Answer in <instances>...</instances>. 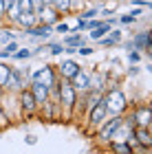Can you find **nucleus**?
I'll list each match as a JSON object with an SVG mask.
<instances>
[{"label":"nucleus","instance_id":"nucleus-1","mask_svg":"<svg viewBox=\"0 0 152 154\" xmlns=\"http://www.w3.org/2000/svg\"><path fill=\"white\" fill-rule=\"evenodd\" d=\"M101 99L108 108V115H126L130 110V101H128L126 93H123L119 86H108L104 90Z\"/></svg>","mask_w":152,"mask_h":154},{"label":"nucleus","instance_id":"nucleus-2","mask_svg":"<svg viewBox=\"0 0 152 154\" xmlns=\"http://www.w3.org/2000/svg\"><path fill=\"white\" fill-rule=\"evenodd\" d=\"M55 99H57L60 106H62V119H73L75 103H77V90L71 86V82L62 79L60 90H57V95H55Z\"/></svg>","mask_w":152,"mask_h":154},{"label":"nucleus","instance_id":"nucleus-3","mask_svg":"<svg viewBox=\"0 0 152 154\" xmlns=\"http://www.w3.org/2000/svg\"><path fill=\"white\" fill-rule=\"evenodd\" d=\"M29 77H31V68H20V66H13V71L9 75V82H7L5 90L9 93H20L22 88H29Z\"/></svg>","mask_w":152,"mask_h":154},{"label":"nucleus","instance_id":"nucleus-4","mask_svg":"<svg viewBox=\"0 0 152 154\" xmlns=\"http://www.w3.org/2000/svg\"><path fill=\"white\" fill-rule=\"evenodd\" d=\"M18 108H20V117L22 119H33L38 115V101L29 88H22L18 93Z\"/></svg>","mask_w":152,"mask_h":154},{"label":"nucleus","instance_id":"nucleus-5","mask_svg":"<svg viewBox=\"0 0 152 154\" xmlns=\"http://www.w3.org/2000/svg\"><path fill=\"white\" fill-rule=\"evenodd\" d=\"M108 117H110V115H108L106 103H104V99H99V101H95L93 106L88 108V112H86V123L91 125V130H97Z\"/></svg>","mask_w":152,"mask_h":154},{"label":"nucleus","instance_id":"nucleus-6","mask_svg":"<svg viewBox=\"0 0 152 154\" xmlns=\"http://www.w3.org/2000/svg\"><path fill=\"white\" fill-rule=\"evenodd\" d=\"M121 121H123V115H110L106 121H104L99 128L95 130L97 139H99L101 143H106V145H108V143H110V137H113V132L121 125Z\"/></svg>","mask_w":152,"mask_h":154},{"label":"nucleus","instance_id":"nucleus-7","mask_svg":"<svg viewBox=\"0 0 152 154\" xmlns=\"http://www.w3.org/2000/svg\"><path fill=\"white\" fill-rule=\"evenodd\" d=\"M57 68H55L53 64H44V66H40L36 68V71H31V77H29V82H42L46 84V86H53L55 82H57Z\"/></svg>","mask_w":152,"mask_h":154},{"label":"nucleus","instance_id":"nucleus-8","mask_svg":"<svg viewBox=\"0 0 152 154\" xmlns=\"http://www.w3.org/2000/svg\"><path fill=\"white\" fill-rule=\"evenodd\" d=\"M130 112H132L137 125H146V128L152 125V110H150L148 103H135Z\"/></svg>","mask_w":152,"mask_h":154},{"label":"nucleus","instance_id":"nucleus-9","mask_svg":"<svg viewBox=\"0 0 152 154\" xmlns=\"http://www.w3.org/2000/svg\"><path fill=\"white\" fill-rule=\"evenodd\" d=\"M130 42H132V48H137L139 53H148L152 48V29L135 33V35L130 38Z\"/></svg>","mask_w":152,"mask_h":154},{"label":"nucleus","instance_id":"nucleus-10","mask_svg":"<svg viewBox=\"0 0 152 154\" xmlns=\"http://www.w3.org/2000/svg\"><path fill=\"white\" fill-rule=\"evenodd\" d=\"M132 134H135V139H137V148H143L148 154H150V148H152V130L150 128H146V125H135L132 128ZM135 148V150H137Z\"/></svg>","mask_w":152,"mask_h":154},{"label":"nucleus","instance_id":"nucleus-11","mask_svg":"<svg viewBox=\"0 0 152 154\" xmlns=\"http://www.w3.org/2000/svg\"><path fill=\"white\" fill-rule=\"evenodd\" d=\"M62 18H64V16H62L53 5H44L42 9L38 11V22H42V24H51L53 26L55 22H60Z\"/></svg>","mask_w":152,"mask_h":154},{"label":"nucleus","instance_id":"nucleus-12","mask_svg":"<svg viewBox=\"0 0 152 154\" xmlns=\"http://www.w3.org/2000/svg\"><path fill=\"white\" fill-rule=\"evenodd\" d=\"M22 35H29L33 40H49L53 35V26L51 24H42V22H38L36 26H31V29H26V31H20Z\"/></svg>","mask_w":152,"mask_h":154},{"label":"nucleus","instance_id":"nucleus-13","mask_svg":"<svg viewBox=\"0 0 152 154\" xmlns=\"http://www.w3.org/2000/svg\"><path fill=\"white\" fill-rule=\"evenodd\" d=\"M55 68H57V75L62 77V79L68 82V79H71V77L82 68V64H79V62H75V60H71V57H66V60H62V64L55 66Z\"/></svg>","mask_w":152,"mask_h":154},{"label":"nucleus","instance_id":"nucleus-14","mask_svg":"<svg viewBox=\"0 0 152 154\" xmlns=\"http://www.w3.org/2000/svg\"><path fill=\"white\" fill-rule=\"evenodd\" d=\"M36 24H38V13L36 11H20V16L16 20V24H13V29L26 31V29H31V26H36Z\"/></svg>","mask_w":152,"mask_h":154},{"label":"nucleus","instance_id":"nucleus-15","mask_svg":"<svg viewBox=\"0 0 152 154\" xmlns=\"http://www.w3.org/2000/svg\"><path fill=\"white\" fill-rule=\"evenodd\" d=\"M88 88H93V90H99V93H104V90L108 88V73L97 71V66H95V71L91 73V79H88Z\"/></svg>","mask_w":152,"mask_h":154},{"label":"nucleus","instance_id":"nucleus-16","mask_svg":"<svg viewBox=\"0 0 152 154\" xmlns=\"http://www.w3.org/2000/svg\"><path fill=\"white\" fill-rule=\"evenodd\" d=\"M29 90L33 93V97H36L38 106H40V103H44L51 97V88L46 86V84H42V82H29Z\"/></svg>","mask_w":152,"mask_h":154},{"label":"nucleus","instance_id":"nucleus-17","mask_svg":"<svg viewBox=\"0 0 152 154\" xmlns=\"http://www.w3.org/2000/svg\"><path fill=\"white\" fill-rule=\"evenodd\" d=\"M88 79H91V73L84 71V66H82V68H79V71L75 73L68 82H71V86L77 90V93H84V90H88Z\"/></svg>","mask_w":152,"mask_h":154},{"label":"nucleus","instance_id":"nucleus-18","mask_svg":"<svg viewBox=\"0 0 152 154\" xmlns=\"http://www.w3.org/2000/svg\"><path fill=\"white\" fill-rule=\"evenodd\" d=\"M130 134H132V125H128L126 121H121V125L113 132V137H110V143H119V141H128Z\"/></svg>","mask_w":152,"mask_h":154},{"label":"nucleus","instance_id":"nucleus-19","mask_svg":"<svg viewBox=\"0 0 152 154\" xmlns=\"http://www.w3.org/2000/svg\"><path fill=\"white\" fill-rule=\"evenodd\" d=\"M110 29H113V24H110V22H108V20H106V18H104V20H101V22H99L97 26H95V29H91V31H88V40H93V42H97L99 38H104V35H106V33H108Z\"/></svg>","mask_w":152,"mask_h":154},{"label":"nucleus","instance_id":"nucleus-20","mask_svg":"<svg viewBox=\"0 0 152 154\" xmlns=\"http://www.w3.org/2000/svg\"><path fill=\"white\" fill-rule=\"evenodd\" d=\"M11 71H13V64H7L5 60H0V90H5L7 82H9Z\"/></svg>","mask_w":152,"mask_h":154},{"label":"nucleus","instance_id":"nucleus-21","mask_svg":"<svg viewBox=\"0 0 152 154\" xmlns=\"http://www.w3.org/2000/svg\"><path fill=\"white\" fill-rule=\"evenodd\" d=\"M108 150L115 152V154H135L132 145L128 141H119V143H108Z\"/></svg>","mask_w":152,"mask_h":154},{"label":"nucleus","instance_id":"nucleus-22","mask_svg":"<svg viewBox=\"0 0 152 154\" xmlns=\"http://www.w3.org/2000/svg\"><path fill=\"white\" fill-rule=\"evenodd\" d=\"M31 57H33V51H31L29 46H24V48L18 46V51L11 55V60H16V62H26V60H31Z\"/></svg>","mask_w":152,"mask_h":154},{"label":"nucleus","instance_id":"nucleus-23","mask_svg":"<svg viewBox=\"0 0 152 154\" xmlns=\"http://www.w3.org/2000/svg\"><path fill=\"white\" fill-rule=\"evenodd\" d=\"M99 16V7L93 5L91 9H82L79 13H75V18H82V20H91V18H97Z\"/></svg>","mask_w":152,"mask_h":154},{"label":"nucleus","instance_id":"nucleus-24","mask_svg":"<svg viewBox=\"0 0 152 154\" xmlns=\"http://www.w3.org/2000/svg\"><path fill=\"white\" fill-rule=\"evenodd\" d=\"M51 5L62 13V16H68V13H71V0H53Z\"/></svg>","mask_w":152,"mask_h":154},{"label":"nucleus","instance_id":"nucleus-25","mask_svg":"<svg viewBox=\"0 0 152 154\" xmlns=\"http://www.w3.org/2000/svg\"><path fill=\"white\" fill-rule=\"evenodd\" d=\"M44 48L51 55H62V53H64V44H62V42H46Z\"/></svg>","mask_w":152,"mask_h":154},{"label":"nucleus","instance_id":"nucleus-26","mask_svg":"<svg viewBox=\"0 0 152 154\" xmlns=\"http://www.w3.org/2000/svg\"><path fill=\"white\" fill-rule=\"evenodd\" d=\"M117 9H119V2H117V0H110L106 7H99V16H110V13H115Z\"/></svg>","mask_w":152,"mask_h":154},{"label":"nucleus","instance_id":"nucleus-27","mask_svg":"<svg viewBox=\"0 0 152 154\" xmlns=\"http://www.w3.org/2000/svg\"><path fill=\"white\" fill-rule=\"evenodd\" d=\"M126 60L130 62V64H139V62H141V53L137 51V48H128V53H126Z\"/></svg>","mask_w":152,"mask_h":154},{"label":"nucleus","instance_id":"nucleus-28","mask_svg":"<svg viewBox=\"0 0 152 154\" xmlns=\"http://www.w3.org/2000/svg\"><path fill=\"white\" fill-rule=\"evenodd\" d=\"M106 35H108L110 40H113L115 44H119V42L123 40V31H121V29H115V26H113V29H110V31L106 33Z\"/></svg>","mask_w":152,"mask_h":154},{"label":"nucleus","instance_id":"nucleus-29","mask_svg":"<svg viewBox=\"0 0 152 154\" xmlns=\"http://www.w3.org/2000/svg\"><path fill=\"white\" fill-rule=\"evenodd\" d=\"M137 20H139V18H137L132 11H128V13H123V16H119V22H121V24H135Z\"/></svg>","mask_w":152,"mask_h":154},{"label":"nucleus","instance_id":"nucleus-30","mask_svg":"<svg viewBox=\"0 0 152 154\" xmlns=\"http://www.w3.org/2000/svg\"><path fill=\"white\" fill-rule=\"evenodd\" d=\"M68 31H71V26H68L66 22H62V20L53 24V33H68Z\"/></svg>","mask_w":152,"mask_h":154},{"label":"nucleus","instance_id":"nucleus-31","mask_svg":"<svg viewBox=\"0 0 152 154\" xmlns=\"http://www.w3.org/2000/svg\"><path fill=\"white\" fill-rule=\"evenodd\" d=\"M77 53L82 55V57H88V55H93V53H95V48H93V46H88V44H82V46H77Z\"/></svg>","mask_w":152,"mask_h":154},{"label":"nucleus","instance_id":"nucleus-32","mask_svg":"<svg viewBox=\"0 0 152 154\" xmlns=\"http://www.w3.org/2000/svg\"><path fill=\"white\" fill-rule=\"evenodd\" d=\"M97 44H99L101 48H113V46H117V44H115V42L110 40L108 35H104V38H99V40H97Z\"/></svg>","mask_w":152,"mask_h":154},{"label":"nucleus","instance_id":"nucleus-33","mask_svg":"<svg viewBox=\"0 0 152 154\" xmlns=\"http://www.w3.org/2000/svg\"><path fill=\"white\" fill-rule=\"evenodd\" d=\"M18 7H20V11H33L31 0H18Z\"/></svg>","mask_w":152,"mask_h":154},{"label":"nucleus","instance_id":"nucleus-34","mask_svg":"<svg viewBox=\"0 0 152 154\" xmlns=\"http://www.w3.org/2000/svg\"><path fill=\"white\" fill-rule=\"evenodd\" d=\"M5 48H7V51H9V53L13 55V53H16V51H18V42H16V40H11V42H7V44H5Z\"/></svg>","mask_w":152,"mask_h":154},{"label":"nucleus","instance_id":"nucleus-35","mask_svg":"<svg viewBox=\"0 0 152 154\" xmlns=\"http://www.w3.org/2000/svg\"><path fill=\"white\" fill-rule=\"evenodd\" d=\"M139 73H141V66H139V64H130V66H128V75H130V77H132V75H139Z\"/></svg>","mask_w":152,"mask_h":154},{"label":"nucleus","instance_id":"nucleus-36","mask_svg":"<svg viewBox=\"0 0 152 154\" xmlns=\"http://www.w3.org/2000/svg\"><path fill=\"white\" fill-rule=\"evenodd\" d=\"M46 2H44V0H31V7H33V11H40V9H42V7H44Z\"/></svg>","mask_w":152,"mask_h":154},{"label":"nucleus","instance_id":"nucleus-37","mask_svg":"<svg viewBox=\"0 0 152 154\" xmlns=\"http://www.w3.org/2000/svg\"><path fill=\"white\" fill-rule=\"evenodd\" d=\"M24 141L29 143V145H36V143H38V137H36V134H26V137H24Z\"/></svg>","mask_w":152,"mask_h":154},{"label":"nucleus","instance_id":"nucleus-38","mask_svg":"<svg viewBox=\"0 0 152 154\" xmlns=\"http://www.w3.org/2000/svg\"><path fill=\"white\" fill-rule=\"evenodd\" d=\"M13 2H16V0H2V5H5V11H7V9H9V7H11Z\"/></svg>","mask_w":152,"mask_h":154},{"label":"nucleus","instance_id":"nucleus-39","mask_svg":"<svg viewBox=\"0 0 152 154\" xmlns=\"http://www.w3.org/2000/svg\"><path fill=\"white\" fill-rule=\"evenodd\" d=\"M0 20H5V5H2V0H0Z\"/></svg>","mask_w":152,"mask_h":154},{"label":"nucleus","instance_id":"nucleus-40","mask_svg":"<svg viewBox=\"0 0 152 154\" xmlns=\"http://www.w3.org/2000/svg\"><path fill=\"white\" fill-rule=\"evenodd\" d=\"M146 68H148V71H150V73H152V60H150V62H148V66H146Z\"/></svg>","mask_w":152,"mask_h":154},{"label":"nucleus","instance_id":"nucleus-41","mask_svg":"<svg viewBox=\"0 0 152 154\" xmlns=\"http://www.w3.org/2000/svg\"><path fill=\"white\" fill-rule=\"evenodd\" d=\"M86 2H91V5H97V0H86Z\"/></svg>","mask_w":152,"mask_h":154},{"label":"nucleus","instance_id":"nucleus-42","mask_svg":"<svg viewBox=\"0 0 152 154\" xmlns=\"http://www.w3.org/2000/svg\"><path fill=\"white\" fill-rule=\"evenodd\" d=\"M148 106H150V110H152V97H150V101H148Z\"/></svg>","mask_w":152,"mask_h":154},{"label":"nucleus","instance_id":"nucleus-43","mask_svg":"<svg viewBox=\"0 0 152 154\" xmlns=\"http://www.w3.org/2000/svg\"><path fill=\"white\" fill-rule=\"evenodd\" d=\"M2 44H5V42H2V40H0V46H2Z\"/></svg>","mask_w":152,"mask_h":154},{"label":"nucleus","instance_id":"nucleus-44","mask_svg":"<svg viewBox=\"0 0 152 154\" xmlns=\"http://www.w3.org/2000/svg\"><path fill=\"white\" fill-rule=\"evenodd\" d=\"M150 130H152V125H150Z\"/></svg>","mask_w":152,"mask_h":154},{"label":"nucleus","instance_id":"nucleus-45","mask_svg":"<svg viewBox=\"0 0 152 154\" xmlns=\"http://www.w3.org/2000/svg\"><path fill=\"white\" fill-rule=\"evenodd\" d=\"M51 2H53V0H51Z\"/></svg>","mask_w":152,"mask_h":154}]
</instances>
